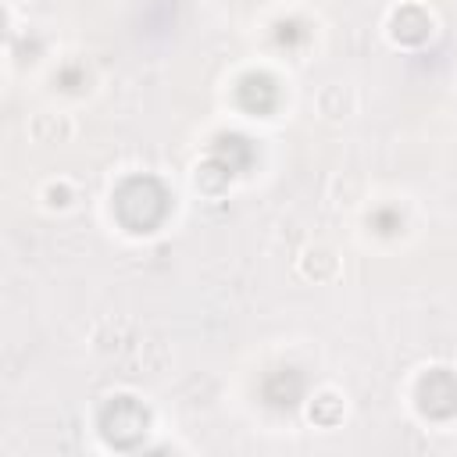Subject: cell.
Masks as SVG:
<instances>
[{"mask_svg": "<svg viewBox=\"0 0 457 457\" xmlns=\"http://www.w3.org/2000/svg\"><path fill=\"white\" fill-rule=\"evenodd\" d=\"M114 211L125 228L154 232L168 214V189L154 175H132L114 193Z\"/></svg>", "mask_w": 457, "mask_h": 457, "instance_id": "cell-1", "label": "cell"}, {"mask_svg": "<svg viewBox=\"0 0 457 457\" xmlns=\"http://www.w3.org/2000/svg\"><path fill=\"white\" fill-rule=\"evenodd\" d=\"M418 403L432 418H450L457 411V375H450L443 368L439 371H428L418 382Z\"/></svg>", "mask_w": 457, "mask_h": 457, "instance_id": "cell-3", "label": "cell"}, {"mask_svg": "<svg viewBox=\"0 0 457 457\" xmlns=\"http://www.w3.org/2000/svg\"><path fill=\"white\" fill-rule=\"evenodd\" d=\"M100 425H104V436L114 446H132L143 436V428H146V411L132 396H118V400H111L104 407Z\"/></svg>", "mask_w": 457, "mask_h": 457, "instance_id": "cell-2", "label": "cell"}, {"mask_svg": "<svg viewBox=\"0 0 457 457\" xmlns=\"http://www.w3.org/2000/svg\"><path fill=\"white\" fill-rule=\"evenodd\" d=\"M375 225H382V232H393V228H389V225H396V218H393V214H386V211H382V214H378V218H375Z\"/></svg>", "mask_w": 457, "mask_h": 457, "instance_id": "cell-8", "label": "cell"}, {"mask_svg": "<svg viewBox=\"0 0 457 457\" xmlns=\"http://www.w3.org/2000/svg\"><path fill=\"white\" fill-rule=\"evenodd\" d=\"M300 389H303L300 371L286 368V371H275V375L268 378L264 396H268V403H275V407H293V403H296V396H300Z\"/></svg>", "mask_w": 457, "mask_h": 457, "instance_id": "cell-5", "label": "cell"}, {"mask_svg": "<svg viewBox=\"0 0 457 457\" xmlns=\"http://www.w3.org/2000/svg\"><path fill=\"white\" fill-rule=\"evenodd\" d=\"M393 32H396V39H403V43H421V39L428 36V18H425L418 7H407V11L396 14Z\"/></svg>", "mask_w": 457, "mask_h": 457, "instance_id": "cell-7", "label": "cell"}, {"mask_svg": "<svg viewBox=\"0 0 457 457\" xmlns=\"http://www.w3.org/2000/svg\"><path fill=\"white\" fill-rule=\"evenodd\" d=\"M236 96H239V104H243L246 111L268 114V111L275 107V100H278V86H275V79H268V75L257 71V75H246V79L239 82Z\"/></svg>", "mask_w": 457, "mask_h": 457, "instance_id": "cell-4", "label": "cell"}, {"mask_svg": "<svg viewBox=\"0 0 457 457\" xmlns=\"http://www.w3.org/2000/svg\"><path fill=\"white\" fill-rule=\"evenodd\" d=\"M214 157H218L228 171H239V168H246V164H250L253 150H250V143H246L243 136H221V139H218V146H214Z\"/></svg>", "mask_w": 457, "mask_h": 457, "instance_id": "cell-6", "label": "cell"}]
</instances>
